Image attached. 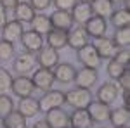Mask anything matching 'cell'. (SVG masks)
<instances>
[{
    "label": "cell",
    "instance_id": "6da1fadb",
    "mask_svg": "<svg viewBox=\"0 0 130 128\" xmlns=\"http://www.w3.org/2000/svg\"><path fill=\"white\" fill-rule=\"evenodd\" d=\"M92 100V94L89 92V88H73L70 92L64 94V102H68L70 106H73L75 109H85Z\"/></svg>",
    "mask_w": 130,
    "mask_h": 128
},
{
    "label": "cell",
    "instance_id": "7a4b0ae2",
    "mask_svg": "<svg viewBox=\"0 0 130 128\" xmlns=\"http://www.w3.org/2000/svg\"><path fill=\"white\" fill-rule=\"evenodd\" d=\"M76 56H78V61H80L85 68L97 69L101 66L99 54H97V50L94 49V45H90V43H87V45H83L82 49H78V54H76Z\"/></svg>",
    "mask_w": 130,
    "mask_h": 128
},
{
    "label": "cell",
    "instance_id": "3957f363",
    "mask_svg": "<svg viewBox=\"0 0 130 128\" xmlns=\"http://www.w3.org/2000/svg\"><path fill=\"white\" fill-rule=\"evenodd\" d=\"M10 90H12L19 99H24V97H31V94H33L35 87H33L31 78H28L26 75H19L18 78H12Z\"/></svg>",
    "mask_w": 130,
    "mask_h": 128
},
{
    "label": "cell",
    "instance_id": "277c9868",
    "mask_svg": "<svg viewBox=\"0 0 130 128\" xmlns=\"http://www.w3.org/2000/svg\"><path fill=\"white\" fill-rule=\"evenodd\" d=\"M94 49L97 50L101 59H113L115 54L118 52V47L115 45V42L108 36H99V38H94Z\"/></svg>",
    "mask_w": 130,
    "mask_h": 128
},
{
    "label": "cell",
    "instance_id": "5b68a950",
    "mask_svg": "<svg viewBox=\"0 0 130 128\" xmlns=\"http://www.w3.org/2000/svg\"><path fill=\"white\" fill-rule=\"evenodd\" d=\"M35 66H37V57L31 52H23V54H19L14 59V64H12L14 71L19 73V75H28L30 71L35 69Z\"/></svg>",
    "mask_w": 130,
    "mask_h": 128
},
{
    "label": "cell",
    "instance_id": "8992f818",
    "mask_svg": "<svg viewBox=\"0 0 130 128\" xmlns=\"http://www.w3.org/2000/svg\"><path fill=\"white\" fill-rule=\"evenodd\" d=\"M45 121L49 123L50 128H66L70 125V114L61 107H54L45 111Z\"/></svg>",
    "mask_w": 130,
    "mask_h": 128
},
{
    "label": "cell",
    "instance_id": "52a82bcc",
    "mask_svg": "<svg viewBox=\"0 0 130 128\" xmlns=\"http://www.w3.org/2000/svg\"><path fill=\"white\" fill-rule=\"evenodd\" d=\"M31 81H33V87L35 88H40V90H50V87L54 85V73L52 69H45L40 68L37 69L31 76Z\"/></svg>",
    "mask_w": 130,
    "mask_h": 128
},
{
    "label": "cell",
    "instance_id": "ba28073f",
    "mask_svg": "<svg viewBox=\"0 0 130 128\" xmlns=\"http://www.w3.org/2000/svg\"><path fill=\"white\" fill-rule=\"evenodd\" d=\"M21 43H23V47L26 49V52L35 54V52H38V50L43 47V38H42V35H38L37 31L28 30V31H23V35H21Z\"/></svg>",
    "mask_w": 130,
    "mask_h": 128
},
{
    "label": "cell",
    "instance_id": "9c48e42d",
    "mask_svg": "<svg viewBox=\"0 0 130 128\" xmlns=\"http://www.w3.org/2000/svg\"><path fill=\"white\" fill-rule=\"evenodd\" d=\"M38 104H40V109H43V111L61 107L64 104V92H61V90H50L47 94H43V97L38 100Z\"/></svg>",
    "mask_w": 130,
    "mask_h": 128
},
{
    "label": "cell",
    "instance_id": "30bf717a",
    "mask_svg": "<svg viewBox=\"0 0 130 128\" xmlns=\"http://www.w3.org/2000/svg\"><path fill=\"white\" fill-rule=\"evenodd\" d=\"M85 33L90 35V36H94V38H99V36H104V33L108 30V23L104 17H101V16H92L87 23H85Z\"/></svg>",
    "mask_w": 130,
    "mask_h": 128
},
{
    "label": "cell",
    "instance_id": "8fae6325",
    "mask_svg": "<svg viewBox=\"0 0 130 128\" xmlns=\"http://www.w3.org/2000/svg\"><path fill=\"white\" fill-rule=\"evenodd\" d=\"M78 88H90L95 81H97V69L94 68H82L80 71H76L75 80Z\"/></svg>",
    "mask_w": 130,
    "mask_h": 128
},
{
    "label": "cell",
    "instance_id": "7c38bea8",
    "mask_svg": "<svg viewBox=\"0 0 130 128\" xmlns=\"http://www.w3.org/2000/svg\"><path fill=\"white\" fill-rule=\"evenodd\" d=\"M49 19H50V26H52L54 30L68 31L71 28V24H73L71 12H68V10H54Z\"/></svg>",
    "mask_w": 130,
    "mask_h": 128
},
{
    "label": "cell",
    "instance_id": "4fadbf2b",
    "mask_svg": "<svg viewBox=\"0 0 130 128\" xmlns=\"http://www.w3.org/2000/svg\"><path fill=\"white\" fill-rule=\"evenodd\" d=\"M38 64L40 68H45V69H52L59 64V54L57 50L50 49V47H42L38 50Z\"/></svg>",
    "mask_w": 130,
    "mask_h": 128
},
{
    "label": "cell",
    "instance_id": "5bb4252c",
    "mask_svg": "<svg viewBox=\"0 0 130 128\" xmlns=\"http://www.w3.org/2000/svg\"><path fill=\"white\" fill-rule=\"evenodd\" d=\"M54 73V80L59 81L62 85H68L75 80V75H76V69L71 66L70 62H64V64H57L56 66V71Z\"/></svg>",
    "mask_w": 130,
    "mask_h": 128
},
{
    "label": "cell",
    "instance_id": "9a60e30c",
    "mask_svg": "<svg viewBox=\"0 0 130 128\" xmlns=\"http://www.w3.org/2000/svg\"><path fill=\"white\" fill-rule=\"evenodd\" d=\"M118 92H120V88L115 85V83H104V85H101L99 90H97V99H99V102H102V104H113L116 99H118Z\"/></svg>",
    "mask_w": 130,
    "mask_h": 128
},
{
    "label": "cell",
    "instance_id": "2e32d148",
    "mask_svg": "<svg viewBox=\"0 0 130 128\" xmlns=\"http://www.w3.org/2000/svg\"><path fill=\"white\" fill-rule=\"evenodd\" d=\"M87 111H89L90 118L92 121H106V119L109 118V106L108 104H102V102H94V100H90V104L87 106Z\"/></svg>",
    "mask_w": 130,
    "mask_h": 128
},
{
    "label": "cell",
    "instance_id": "e0dca14e",
    "mask_svg": "<svg viewBox=\"0 0 130 128\" xmlns=\"http://www.w3.org/2000/svg\"><path fill=\"white\" fill-rule=\"evenodd\" d=\"M23 23L19 21H7L5 24H4V28H2V36L4 40H7V42H12L14 43V40L21 38V35H23Z\"/></svg>",
    "mask_w": 130,
    "mask_h": 128
},
{
    "label": "cell",
    "instance_id": "ac0fdd59",
    "mask_svg": "<svg viewBox=\"0 0 130 128\" xmlns=\"http://www.w3.org/2000/svg\"><path fill=\"white\" fill-rule=\"evenodd\" d=\"M47 43H49L50 49L54 50H59L62 47L68 45V31L64 30H52L47 33Z\"/></svg>",
    "mask_w": 130,
    "mask_h": 128
},
{
    "label": "cell",
    "instance_id": "d6986e66",
    "mask_svg": "<svg viewBox=\"0 0 130 128\" xmlns=\"http://www.w3.org/2000/svg\"><path fill=\"white\" fill-rule=\"evenodd\" d=\"M70 125L73 128H90L92 126V118H90L87 107L85 109H75L70 116Z\"/></svg>",
    "mask_w": 130,
    "mask_h": 128
},
{
    "label": "cell",
    "instance_id": "ffe728a7",
    "mask_svg": "<svg viewBox=\"0 0 130 128\" xmlns=\"http://www.w3.org/2000/svg\"><path fill=\"white\" fill-rule=\"evenodd\" d=\"M12 10H14V19L19 21V23H31V19L37 14L28 2H18V5Z\"/></svg>",
    "mask_w": 130,
    "mask_h": 128
},
{
    "label": "cell",
    "instance_id": "44dd1931",
    "mask_svg": "<svg viewBox=\"0 0 130 128\" xmlns=\"http://www.w3.org/2000/svg\"><path fill=\"white\" fill-rule=\"evenodd\" d=\"M111 125L116 128V126H128V121H130V113L127 106H121L118 109H113L109 111V118Z\"/></svg>",
    "mask_w": 130,
    "mask_h": 128
},
{
    "label": "cell",
    "instance_id": "7402d4cb",
    "mask_svg": "<svg viewBox=\"0 0 130 128\" xmlns=\"http://www.w3.org/2000/svg\"><path fill=\"white\" fill-rule=\"evenodd\" d=\"M92 9H90V4H83V2H80V4H76L75 7H73V12H71V17H73V21H76L78 24H85L87 21L92 17Z\"/></svg>",
    "mask_w": 130,
    "mask_h": 128
},
{
    "label": "cell",
    "instance_id": "603a6c76",
    "mask_svg": "<svg viewBox=\"0 0 130 128\" xmlns=\"http://www.w3.org/2000/svg\"><path fill=\"white\" fill-rule=\"evenodd\" d=\"M19 111L21 114L24 116V118H31V116H35L38 111H40V104H38V100L33 97H24L19 100Z\"/></svg>",
    "mask_w": 130,
    "mask_h": 128
},
{
    "label": "cell",
    "instance_id": "cb8c5ba5",
    "mask_svg": "<svg viewBox=\"0 0 130 128\" xmlns=\"http://www.w3.org/2000/svg\"><path fill=\"white\" fill-rule=\"evenodd\" d=\"M68 45L75 50H78L83 45H87V33H85V30L80 28V26L75 28V30H71L68 33Z\"/></svg>",
    "mask_w": 130,
    "mask_h": 128
},
{
    "label": "cell",
    "instance_id": "d4e9b609",
    "mask_svg": "<svg viewBox=\"0 0 130 128\" xmlns=\"http://www.w3.org/2000/svg\"><path fill=\"white\" fill-rule=\"evenodd\" d=\"M2 123L5 128H26V118L19 111H10L5 118H2Z\"/></svg>",
    "mask_w": 130,
    "mask_h": 128
},
{
    "label": "cell",
    "instance_id": "484cf974",
    "mask_svg": "<svg viewBox=\"0 0 130 128\" xmlns=\"http://www.w3.org/2000/svg\"><path fill=\"white\" fill-rule=\"evenodd\" d=\"M31 26H33V31H37L38 35H47L52 30L49 16L45 14H35V17L31 19Z\"/></svg>",
    "mask_w": 130,
    "mask_h": 128
},
{
    "label": "cell",
    "instance_id": "4316f807",
    "mask_svg": "<svg viewBox=\"0 0 130 128\" xmlns=\"http://www.w3.org/2000/svg\"><path fill=\"white\" fill-rule=\"evenodd\" d=\"M90 9L95 16H101L106 19V16H109L113 12V4L109 0H92L90 2Z\"/></svg>",
    "mask_w": 130,
    "mask_h": 128
},
{
    "label": "cell",
    "instance_id": "83f0119b",
    "mask_svg": "<svg viewBox=\"0 0 130 128\" xmlns=\"http://www.w3.org/2000/svg\"><path fill=\"white\" fill-rule=\"evenodd\" d=\"M109 16H111V24H113V26H116V28L128 26V23H130V12H128V7L115 10V12H111Z\"/></svg>",
    "mask_w": 130,
    "mask_h": 128
},
{
    "label": "cell",
    "instance_id": "f1b7e54d",
    "mask_svg": "<svg viewBox=\"0 0 130 128\" xmlns=\"http://www.w3.org/2000/svg\"><path fill=\"white\" fill-rule=\"evenodd\" d=\"M113 42L118 49H127L130 43V30L128 26H123V28H116L115 35H113Z\"/></svg>",
    "mask_w": 130,
    "mask_h": 128
},
{
    "label": "cell",
    "instance_id": "f546056e",
    "mask_svg": "<svg viewBox=\"0 0 130 128\" xmlns=\"http://www.w3.org/2000/svg\"><path fill=\"white\" fill-rule=\"evenodd\" d=\"M10 111H14V102L9 95L2 94L0 95V118H5Z\"/></svg>",
    "mask_w": 130,
    "mask_h": 128
},
{
    "label": "cell",
    "instance_id": "4dcf8cb0",
    "mask_svg": "<svg viewBox=\"0 0 130 128\" xmlns=\"http://www.w3.org/2000/svg\"><path fill=\"white\" fill-rule=\"evenodd\" d=\"M14 56V43L7 40H0V59L7 61Z\"/></svg>",
    "mask_w": 130,
    "mask_h": 128
},
{
    "label": "cell",
    "instance_id": "1f68e13d",
    "mask_svg": "<svg viewBox=\"0 0 130 128\" xmlns=\"http://www.w3.org/2000/svg\"><path fill=\"white\" fill-rule=\"evenodd\" d=\"M123 71H125V66H121L120 62H116L115 59H109V64H108V75H109V78L118 80Z\"/></svg>",
    "mask_w": 130,
    "mask_h": 128
},
{
    "label": "cell",
    "instance_id": "d6a6232c",
    "mask_svg": "<svg viewBox=\"0 0 130 128\" xmlns=\"http://www.w3.org/2000/svg\"><path fill=\"white\" fill-rule=\"evenodd\" d=\"M12 85V76L5 68H0V92H5Z\"/></svg>",
    "mask_w": 130,
    "mask_h": 128
},
{
    "label": "cell",
    "instance_id": "836d02e7",
    "mask_svg": "<svg viewBox=\"0 0 130 128\" xmlns=\"http://www.w3.org/2000/svg\"><path fill=\"white\" fill-rule=\"evenodd\" d=\"M113 59L116 61V62H120L121 66H128V61H130V50L128 49H118V52L115 54V57Z\"/></svg>",
    "mask_w": 130,
    "mask_h": 128
},
{
    "label": "cell",
    "instance_id": "e575fe53",
    "mask_svg": "<svg viewBox=\"0 0 130 128\" xmlns=\"http://www.w3.org/2000/svg\"><path fill=\"white\" fill-rule=\"evenodd\" d=\"M54 5L57 7V10H73V7L78 4V0H52Z\"/></svg>",
    "mask_w": 130,
    "mask_h": 128
},
{
    "label": "cell",
    "instance_id": "d590c367",
    "mask_svg": "<svg viewBox=\"0 0 130 128\" xmlns=\"http://www.w3.org/2000/svg\"><path fill=\"white\" fill-rule=\"evenodd\" d=\"M118 81H120V87L123 92H130V71H128V68H125V71L121 73Z\"/></svg>",
    "mask_w": 130,
    "mask_h": 128
},
{
    "label": "cell",
    "instance_id": "8d00e7d4",
    "mask_svg": "<svg viewBox=\"0 0 130 128\" xmlns=\"http://www.w3.org/2000/svg\"><path fill=\"white\" fill-rule=\"evenodd\" d=\"M50 4H52V0H30V5L33 7V10H35V12H37V10L49 9Z\"/></svg>",
    "mask_w": 130,
    "mask_h": 128
},
{
    "label": "cell",
    "instance_id": "74e56055",
    "mask_svg": "<svg viewBox=\"0 0 130 128\" xmlns=\"http://www.w3.org/2000/svg\"><path fill=\"white\" fill-rule=\"evenodd\" d=\"M18 2H19V0H0V5L7 10V9H14V7L18 5Z\"/></svg>",
    "mask_w": 130,
    "mask_h": 128
},
{
    "label": "cell",
    "instance_id": "f35d334b",
    "mask_svg": "<svg viewBox=\"0 0 130 128\" xmlns=\"http://www.w3.org/2000/svg\"><path fill=\"white\" fill-rule=\"evenodd\" d=\"M5 23H7V14H5V9L0 5V28H4Z\"/></svg>",
    "mask_w": 130,
    "mask_h": 128
},
{
    "label": "cell",
    "instance_id": "ab89813d",
    "mask_svg": "<svg viewBox=\"0 0 130 128\" xmlns=\"http://www.w3.org/2000/svg\"><path fill=\"white\" fill-rule=\"evenodd\" d=\"M31 128H50V126H49V123H47L45 119H42V121H37Z\"/></svg>",
    "mask_w": 130,
    "mask_h": 128
},
{
    "label": "cell",
    "instance_id": "60d3db41",
    "mask_svg": "<svg viewBox=\"0 0 130 128\" xmlns=\"http://www.w3.org/2000/svg\"><path fill=\"white\" fill-rule=\"evenodd\" d=\"M111 4H113V2H116V4H120V2H128V0H109Z\"/></svg>",
    "mask_w": 130,
    "mask_h": 128
},
{
    "label": "cell",
    "instance_id": "b9f144b4",
    "mask_svg": "<svg viewBox=\"0 0 130 128\" xmlns=\"http://www.w3.org/2000/svg\"><path fill=\"white\" fill-rule=\"evenodd\" d=\"M80 2H83V4H90L92 0H80Z\"/></svg>",
    "mask_w": 130,
    "mask_h": 128
},
{
    "label": "cell",
    "instance_id": "7bdbcfd3",
    "mask_svg": "<svg viewBox=\"0 0 130 128\" xmlns=\"http://www.w3.org/2000/svg\"><path fill=\"white\" fill-rule=\"evenodd\" d=\"M0 128H5V126H4V123H2V119H0Z\"/></svg>",
    "mask_w": 130,
    "mask_h": 128
},
{
    "label": "cell",
    "instance_id": "ee69618b",
    "mask_svg": "<svg viewBox=\"0 0 130 128\" xmlns=\"http://www.w3.org/2000/svg\"><path fill=\"white\" fill-rule=\"evenodd\" d=\"M116 128H128V126H116Z\"/></svg>",
    "mask_w": 130,
    "mask_h": 128
},
{
    "label": "cell",
    "instance_id": "f6af8a7d",
    "mask_svg": "<svg viewBox=\"0 0 130 128\" xmlns=\"http://www.w3.org/2000/svg\"><path fill=\"white\" fill-rule=\"evenodd\" d=\"M66 128H73V126H66Z\"/></svg>",
    "mask_w": 130,
    "mask_h": 128
}]
</instances>
